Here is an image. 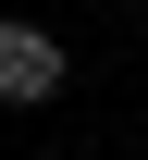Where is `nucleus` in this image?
Wrapping results in <instances>:
<instances>
[{
	"instance_id": "nucleus-1",
	"label": "nucleus",
	"mask_w": 148,
	"mask_h": 160,
	"mask_svg": "<svg viewBox=\"0 0 148 160\" xmlns=\"http://www.w3.org/2000/svg\"><path fill=\"white\" fill-rule=\"evenodd\" d=\"M62 99V37L49 25H0V111H37Z\"/></svg>"
}]
</instances>
